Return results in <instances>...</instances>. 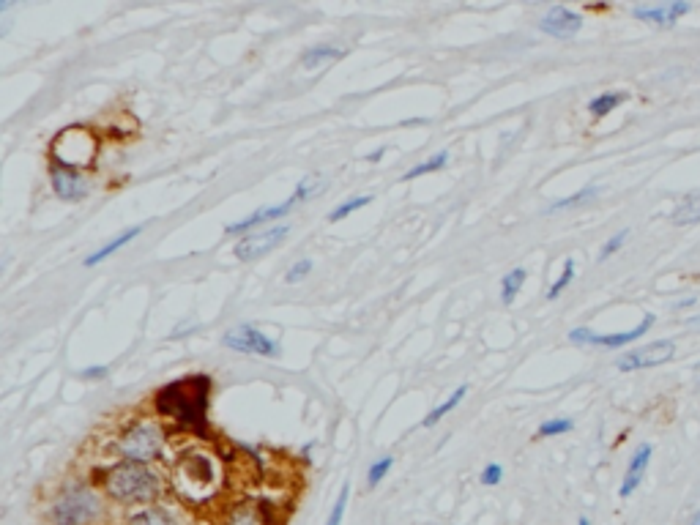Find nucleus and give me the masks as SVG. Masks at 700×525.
Wrapping results in <instances>:
<instances>
[{"mask_svg": "<svg viewBox=\"0 0 700 525\" xmlns=\"http://www.w3.org/2000/svg\"><path fill=\"white\" fill-rule=\"evenodd\" d=\"M208 394H211L208 375H189L181 381L167 383L165 389L156 394L154 411L165 422H173L178 430L203 435L208 419Z\"/></svg>", "mask_w": 700, "mask_h": 525, "instance_id": "nucleus-1", "label": "nucleus"}, {"mask_svg": "<svg viewBox=\"0 0 700 525\" xmlns=\"http://www.w3.org/2000/svg\"><path fill=\"white\" fill-rule=\"evenodd\" d=\"M104 495L121 506H154L162 495V476L151 465L118 460L102 471Z\"/></svg>", "mask_w": 700, "mask_h": 525, "instance_id": "nucleus-2", "label": "nucleus"}, {"mask_svg": "<svg viewBox=\"0 0 700 525\" xmlns=\"http://www.w3.org/2000/svg\"><path fill=\"white\" fill-rule=\"evenodd\" d=\"M104 495L85 482L63 487L50 506L52 525H99L104 520Z\"/></svg>", "mask_w": 700, "mask_h": 525, "instance_id": "nucleus-3", "label": "nucleus"}, {"mask_svg": "<svg viewBox=\"0 0 700 525\" xmlns=\"http://www.w3.org/2000/svg\"><path fill=\"white\" fill-rule=\"evenodd\" d=\"M165 443L167 430L159 419H137L118 438V454H121V460L151 465L162 457Z\"/></svg>", "mask_w": 700, "mask_h": 525, "instance_id": "nucleus-4", "label": "nucleus"}, {"mask_svg": "<svg viewBox=\"0 0 700 525\" xmlns=\"http://www.w3.org/2000/svg\"><path fill=\"white\" fill-rule=\"evenodd\" d=\"M214 484H217V465H214V457L208 454H184L173 471V490L189 495V487H197V501L200 498H208L214 493Z\"/></svg>", "mask_w": 700, "mask_h": 525, "instance_id": "nucleus-5", "label": "nucleus"}, {"mask_svg": "<svg viewBox=\"0 0 700 525\" xmlns=\"http://www.w3.org/2000/svg\"><path fill=\"white\" fill-rule=\"evenodd\" d=\"M96 159V137L85 129H63L52 143V162L83 170Z\"/></svg>", "mask_w": 700, "mask_h": 525, "instance_id": "nucleus-6", "label": "nucleus"}, {"mask_svg": "<svg viewBox=\"0 0 700 525\" xmlns=\"http://www.w3.org/2000/svg\"><path fill=\"white\" fill-rule=\"evenodd\" d=\"M315 192V186H312V181H301L299 186H296V192L285 200V203H279V206H268V208H260V211H255V214H249L247 219H241V222H233V225H227V236H249L255 227L266 225V222H274V219H285L293 211V208L299 206V203H304V200H309V195Z\"/></svg>", "mask_w": 700, "mask_h": 525, "instance_id": "nucleus-7", "label": "nucleus"}, {"mask_svg": "<svg viewBox=\"0 0 700 525\" xmlns=\"http://www.w3.org/2000/svg\"><path fill=\"white\" fill-rule=\"evenodd\" d=\"M225 348L236 350V353H244V356H260V359H277L279 345L271 337H266L263 331H258L255 326H233V329L225 331Z\"/></svg>", "mask_w": 700, "mask_h": 525, "instance_id": "nucleus-8", "label": "nucleus"}, {"mask_svg": "<svg viewBox=\"0 0 700 525\" xmlns=\"http://www.w3.org/2000/svg\"><path fill=\"white\" fill-rule=\"evenodd\" d=\"M288 233V225H277L268 227V230H258V233H249V236H241L236 241V247H233V255L241 263H255V260L271 255L288 238Z\"/></svg>", "mask_w": 700, "mask_h": 525, "instance_id": "nucleus-9", "label": "nucleus"}, {"mask_svg": "<svg viewBox=\"0 0 700 525\" xmlns=\"http://www.w3.org/2000/svg\"><path fill=\"white\" fill-rule=\"evenodd\" d=\"M651 326H654V315H646V318L640 320V326L629 331H618V334H597L594 329L580 326V329L569 331V342H575V345H599V348H624L629 342L640 340Z\"/></svg>", "mask_w": 700, "mask_h": 525, "instance_id": "nucleus-10", "label": "nucleus"}, {"mask_svg": "<svg viewBox=\"0 0 700 525\" xmlns=\"http://www.w3.org/2000/svg\"><path fill=\"white\" fill-rule=\"evenodd\" d=\"M50 186L52 192L66 203H80L91 192V184H88L83 170L61 165V162H50Z\"/></svg>", "mask_w": 700, "mask_h": 525, "instance_id": "nucleus-11", "label": "nucleus"}, {"mask_svg": "<svg viewBox=\"0 0 700 525\" xmlns=\"http://www.w3.org/2000/svg\"><path fill=\"white\" fill-rule=\"evenodd\" d=\"M673 356H676V345L668 340H659V342H651V345H646V348L627 350V353H624V356L616 361V367L621 372L646 370V367H659V364H668Z\"/></svg>", "mask_w": 700, "mask_h": 525, "instance_id": "nucleus-12", "label": "nucleus"}, {"mask_svg": "<svg viewBox=\"0 0 700 525\" xmlns=\"http://www.w3.org/2000/svg\"><path fill=\"white\" fill-rule=\"evenodd\" d=\"M539 28L547 36H556V39H572L580 28H583V17L577 11L567 9V6H553L547 11L545 20L539 22Z\"/></svg>", "mask_w": 700, "mask_h": 525, "instance_id": "nucleus-13", "label": "nucleus"}, {"mask_svg": "<svg viewBox=\"0 0 700 525\" xmlns=\"http://www.w3.org/2000/svg\"><path fill=\"white\" fill-rule=\"evenodd\" d=\"M687 11H690V3L673 0V3H659V6H638V9H632V14L643 22H654L659 28H670V25H676L679 17H684Z\"/></svg>", "mask_w": 700, "mask_h": 525, "instance_id": "nucleus-14", "label": "nucleus"}, {"mask_svg": "<svg viewBox=\"0 0 700 525\" xmlns=\"http://www.w3.org/2000/svg\"><path fill=\"white\" fill-rule=\"evenodd\" d=\"M649 463H651V446L649 443H643V446H638V452L632 454V460H629L627 465V474H624V482H621V487H618V495H621V498H629V495L638 490L640 482L646 479Z\"/></svg>", "mask_w": 700, "mask_h": 525, "instance_id": "nucleus-15", "label": "nucleus"}, {"mask_svg": "<svg viewBox=\"0 0 700 525\" xmlns=\"http://www.w3.org/2000/svg\"><path fill=\"white\" fill-rule=\"evenodd\" d=\"M222 525H271L266 506L255 501H238L225 512Z\"/></svg>", "mask_w": 700, "mask_h": 525, "instance_id": "nucleus-16", "label": "nucleus"}, {"mask_svg": "<svg viewBox=\"0 0 700 525\" xmlns=\"http://www.w3.org/2000/svg\"><path fill=\"white\" fill-rule=\"evenodd\" d=\"M345 58V50L342 47H334V44H315L309 47L304 55H301V69L304 72H318V69H326L331 63H337Z\"/></svg>", "mask_w": 700, "mask_h": 525, "instance_id": "nucleus-17", "label": "nucleus"}, {"mask_svg": "<svg viewBox=\"0 0 700 525\" xmlns=\"http://www.w3.org/2000/svg\"><path fill=\"white\" fill-rule=\"evenodd\" d=\"M126 525H181L178 523V517L167 509V506H143L140 512H134L129 520H126Z\"/></svg>", "mask_w": 700, "mask_h": 525, "instance_id": "nucleus-18", "label": "nucleus"}, {"mask_svg": "<svg viewBox=\"0 0 700 525\" xmlns=\"http://www.w3.org/2000/svg\"><path fill=\"white\" fill-rule=\"evenodd\" d=\"M143 233V225H137V227H132V230H126V233H121L118 238H113L110 244H104V247H99L93 255H88L85 258V266H96V263H102V260H107V258H113L115 252H121V249L126 247V244H132L134 238L140 236Z\"/></svg>", "mask_w": 700, "mask_h": 525, "instance_id": "nucleus-19", "label": "nucleus"}, {"mask_svg": "<svg viewBox=\"0 0 700 525\" xmlns=\"http://www.w3.org/2000/svg\"><path fill=\"white\" fill-rule=\"evenodd\" d=\"M624 102H627V93L608 91V93H599L597 99H591L588 110H591V115H594V118H605V115L613 113V110H616V107H621Z\"/></svg>", "mask_w": 700, "mask_h": 525, "instance_id": "nucleus-20", "label": "nucleus"}, {"mask_svg": "<svg viewBox=\"0 0 700 525\" xmlns=\"http://www.w3.org/2000/svg\"><path fill=\"white\" fill-rule=\"evenodd\" d=\"M465 394H468V386H460V389H454L452 397H449V400H443L441 405H438V408H433V411H430V413H427V416H424L422 427H435V424L441 422V419H443V416H446V413H452L454 408H457V405L463 402Z\"/></svg>", "mask_w": 700, "mask_h": 525, "instance_id": "nucleus-21", "label": "nucleus"}, {"mask_svg": "<svg viewBox=\"0 0 700 525\" xmlns=\"http://www.w3.org/2000/svg\"><path fill=\"white\" fill-rule=\"evenodd\" d=\"M525 268H512L509 274L504 277V282H501V301H504L506 307L509 304H515V299H517V293L523 290V285H525Z\"/></svg>", "mask_w": 700, "mask_h": 525, "instance_id": "nucleus-22", "label": "nucleus"}, {"mask_svg": "<svg viewBox=\"0 0 700 525\" xmlns=\"http://www.w3.org/2000/svg\"><path fill=\"white\" fill-rule=\"evenodd\" d=\"M700 222V195H692L687 197L684 203H681L679 208H676V214H673V225H698Z\"/></svg>", "mask_w": 700, "mask_h": 525, "instance_id": "nucleus-23", "label": "nucleus"}, {"mask_svg": "<svg viewBox=\"0 0 700 525\" xmlns=\"http://www.w3.org/2000/svg\"><path fill=\"white\" fill-rule=\"evenodd\" d=\"M370 203H372V195L350 197V200H345V203H340V206L331 211L329 222H342V219H348L350 214H356V211H361V208H367Z\"/></svg>", "mask_w": 700, "mask_h": 525, "instance_id": "nucleus-24", "label": "nucleus"}, {"mask_svg": "<svg viewBox=\"0 0 700 525\" xmlns=\"http://www.w3.org/2000/svg\"><path fill=\"white\" fill-rule=\"evenodd\" d=\"M449 165V154L443 151V154H435L430 156L427 162H422V165L411 167L408 173L402 175V181H413V178H419V175H427V173H438V170H443V167Z\"/></svg>", "mask_w": 700, "mask_h": 525, "instance_id": "nucleus-25", "label": "nucleus"}, {"mask_svg": "<svg viewBox=\"0 0 700 525\" xmlns=\"http://www.w3.org/2000/svg\"><path fill=\"white\" fill-rule=\"evenodd\" d=\"M572 279H575V260L569 258L567 263H564V271H561V277H558L556 282L550 285V290H547V299L556 301L558 296H561V293H564V290L569 288V282H572Z\"/></svg>", "mask_w": 700, "mask_h": 525, "instance_id": "nucleus-26", "label": "nucleus"}, {"mask_svg": "<svg viewBox=\"0 0 700 525\" xmlns=\"http://www.w3.org/2000/svg\"><path fill=\"white\" fill-rule=\"evenodd\" d=\"M394 468V457H381V460H375V463L370 465V471H367V484L372 487H378V484L389 476V471Z\"/></svg>", "mask_w": 700, "mask_h": 525, "instance_id": "nucleus-27", "label": "nucleus"}, {"mask_svg": "<svg viewBox=\"0 0 700 525\" xmlns=\"http://www.w3.org/2000/svg\"><path fill=\"white\" fill-rule=\"evenodd\" d=\"M572 427H575V424H572V419H547V422L539 424L536 435H539V438H556V435L569 433Z\"/></svg>", "mask_w": 700, "mask_h": 525, "instance_id": "nucleus-28", "label": "nucleus"}, {"mask_svg": "<svg viewBox=\"0 0 700 525\" xmlns=\"http://www.w3.org/2000/svg\"><path fill=\"white\" fill-rule=\"evenodd\" d=\"M597 195V186H586L583 192H577V195L567 197V200H558V203H553L550 206V214H556V211H564V208H575V206H583V203H588L591 197Z\"/></svg>", "mask_w": 700, "mask_h": 525, "instance_id": "nucleus-29", "label": "nucleus"}, {"mask_svg": "<svg viewBox=\"0 0 700 525\" xmlns=\"http://www.w3.org/2000/svg\"><path fill=\"white\" fill-rule=\"evenodd\" d=\"M348 495H350V487L345 484V487L340 490V495H337V501H334V509H331L326 525H342V520H345V506H348Z\"/></svg>", "mask_w": 700, "mask_h": 525, "instance_id": "nucleus-30", "label": "nucleus"}, {"mask_svg": "<svg viewBox=\"0 0 700 525\" xmlns=\"http://www.w3.org/2000/svg\"><path fill=\"white\" fill-rule=\"evenodd\" d=\"M479 482H482L484 487H495V484L504 482V465H498V463L484 465L482 474H479Z\"/></svg>", "mask_w": 700, "mask_h": 525, "instance_id": "nucleus-31", "label": "nucleus"}, {"mask_svg": "<svg viewBox=\"0 0 700 525\" xmlns=\"http://www.w3.org/2000/svg\"><path fill=\"white\" fill-rule=\"evenodd\" d=\"M309 274H312V260H299V263L285 274V282L296 285V282H301V279H307Z\"/></svg>", "mask_w": 700, "mask_h": 525, "instance_id": "nucleus-32", "label": "nucleus"}, {"mask_svg": "<svg viewBox=\"0 0 700 525\" xmlns=\"http://www.w3.org/2000/svg\"><path fill=\"white\" fill-rule=\"evenodd\" d=\"M624 241H627V230H621V233H616V236L610 238L608 244L602 247V252H599V260H608L610 255H616L618 249L624 247Z\"/></svg>", "mask_w": 700, "mask_h": 525, "instance_id": "nucleus-33", "label": "nucleus"}, {"mask_svg": "<svg viewBox=\"0 0 700 525\" xmlns=\"http://www.w3.org/2000/svg\"><path fill=\"white\" fill-rule=\"evenodd\" d=\"M107 367H88V370H83V375L88 378V381H104L107 378Z\"/></svg>", "mask_w": 700, "mask_h": 525, "instance_id": "nucleus-34", "label": "nucleus"}, {"mask_svg": "<svg viewBox=\"0 0 700 525\" xmlns=\"http://www.w3.org/2000/svg\"><path fill=\"white\" fill-rule=\"evenodd\" d=\"M383 154H386V148H378V151H375V154L367 156V159H370V162H381Z\"/></svg>", "mask_w": 700, "mask_h": 525, "instance_id": "nucleus-35", "label": "nucleus"}, {"mask_svg": "<svg viewBox=\"0 0 700 525\" xmlns=\"http://www.w3.org/2000/svg\"><path fill=\"white\" fill-rule=\"evenodd\" d=\"M687 525H700V509H698V512H695V515H692V520Z\"/></svg>", "mask_w": 700, "mask_h": 525, "instance_id": "nucleus-36", "label": "nucleus"}, {"mask_svg": "<svg viewBox=\"0 0 700 525\" xmlns=\"http://www.w3.org/2000/svg\"><path fill=\"white\" fill-rule=\"evenodd\" d=\"M577 525H591V523H588V517H580V520H577Z\"/></svg>", "mask_w": 700, "mask_h": 525, "instance_id": "nucleus-37", "label": "nucleus"}]
</instances>
